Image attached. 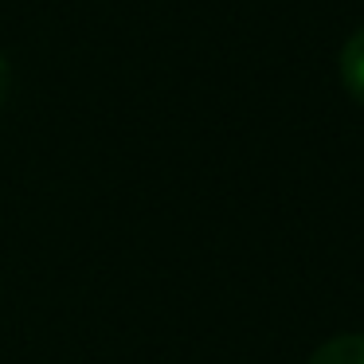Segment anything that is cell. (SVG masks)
<instances>
[{"label": "cell", "mask_w": 364, "mask_h": 364, "mask_svg": "<svg viewBox=\"0 0 364 364\" xmlns=\"http://www.w3.org/2000/svg\"><path fill=\"white\" fill-rule=\"evenodd\" d=\"M341 82L364 106V28H356L341 48Z\"/></svg>", "instance_id": "obj_1"}, {"label": "cell", "mask_w": 364, "mask_h": 364, "mask_svg": "<svg viewBox=\"0 0 364 364\" xmlns=\"http://www.w3.org/2000/svg\"><path fill=\"white\" fill-rule=\"evenodd\" d=\"M309 364H364V333H337L329 337Z\"/></svg>", "instance_id": "obj_2"}, {"label": "cell", "mask_w": 364, "mask_h": 364, "mask_svg": "<svg viewBox=\"0 0 364 364\" xmlns=\"http://www.w3.org/2000/svg\"><path fill=\"white\" fill-rule=\"evenodd\" d=\"M9 90H12V67H9V59L0 55V106H4Z\"/></svg>", "instance_id": "obj_3"}]
</instances>
